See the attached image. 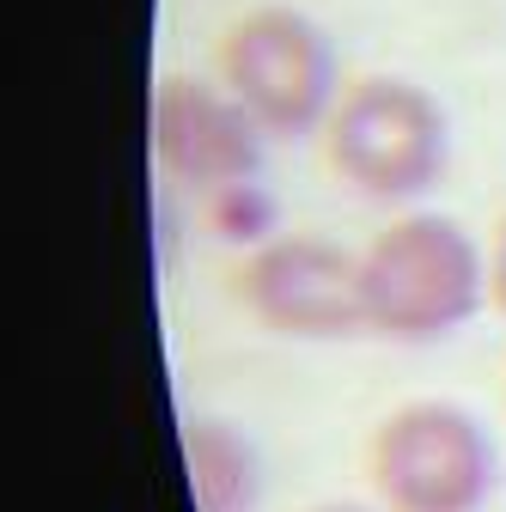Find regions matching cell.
<instances>
[{
	"instance_id": "6da1fadb",
	"label": "cell",
	"mask_w": 506,
	"mask_h": 512,
	"mask_svg": "<svg viewBox=\"0 0 506 512\" xmlns=\"http://www.w3.org/2000/svg\"><path fill=\"white\" fill-rule=\"evenodd\" d=\"M360 293H366L372 336L439 342L476 317L488 293V269L458 220L403 214L360 250Z\"/></svg>"
},
{
	"instance_id": "52a82bcc",
	"label": "cell",
	"mask_w": 506,
	"mask_h": 512,
	"mask_svg": "<svg viewBox=\"0 0 506 512\" xmlns=\"http://www.w3.org/2000/svg\"><path fill=\"white\" fill-rule=\"evenodd\" d=\"M183 464L189 488H196V512H257L263 494V464L232 421L189 415L183 421Z\"/></svg>"
},
{
	"instance_id": "8992f818",
	"label": "cell",
	"mask_w": 506,
	"mask_h": 512,
	"mask_svg": "<svg viewBox=\"0 0 506 512\" xmlns=\"http://www.w3.org/2000/svg\"><path fill=\"white\" fill-rule=\"evenodd\" d=\"M153 159L165 165L171 183L202 189V196H226L244 189L263 165V128L250 110L196 80V74H165L153 86Z\"/></svg>"
},
{
	"instance_id": "7a4b0ae2",
	"label": "cell",
	"mask_w": 506,
	"mask_h": 512,
	"mask_svg": "<svg viewBox=\"0 0 506 512\" xmlns=\"http://www.w3.org/2000/svg\"><path fill=\"white\" fill-rule=\"evenodd\" d=\"M452 159V122L433 92L397 74L354 80L330 110V165L372 202L427 196Z\"/></svg>"
},
{
	"instance_id": "9c48e42d",
	"label": "cell",
	"mask_w": 506,
	"mask_h": 512,
	"mask_svg": "<svg viewBox=\"0 0 506 512\" xmlns=\"http://www.w3.org/2000/svg\"><path fill=\"white\" fill-rule=\"evenodd\" d=\"M311 512H366V506H311Z\"/></svg>"
},
{
	"instance_id": "5b68a950",
	"label": "cell",
	"mask_w": 506,
	"mask_h": 512,
	"mask_svg": "<svg viewBox=\"0 0 506 512\" xmlns=\"http://www.w3.org/2000/svg\"><path fill=\"white\" fill-rule=\"evenodd\" d=\"M238 305L250 324L299 342H348L366 336V293H360V256L330 238H275L250 250L232 275Z\"/></svg>"
},
{
	"instance_id": "ba28073f",
	"label": "cell",
	"mask_w": 506,
	"mask_h": 512,
	"mask_svg": "<svg viewBox=\"0 0 506 512\" xmlns=\"http://www.w3.org/2000/svg\"><path fill=\"white\" fill-rule=\"evenodd\" d=\"M488 299H494V311L506 317V214H500V226H494V256H488Z\"/></svg>"
},
{
	"instance_id": "3957f363",
	"label": "cell",
	"mask_w": 506,
	"mask_h": 512,
	"mask_svg": "<svg viewBox=\"0 0 506 512\" xmlns=\"http://www.w3.org/2000/svg\"><path fill=\"white\" fill-rule=\"evenodd\" d=\"M366 476L385 512H482L494 494V445L464 403L415 397L372 427Z\"/></svg>"
},
{
	"instance_id": "277c9868",
	"label": "cell",
	"mask_w": 506,
	"mask_h": 512,
	"mask_svg": "<svg viewBox=\"0 0 506 512\" xmlns=\"http://www.w3.org/2000/svg\"><path fill=\"white\" fill-rule=\"evenodd\" d=\"M220 80L263 135L299 141L311 128H330L336 49L299 7H250L220 37Z\"/></svg>"
}]
</instances>
